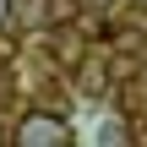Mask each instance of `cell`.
I'll use <instances>...</instances> for the list:
<instances>
[{"mask_svg": "<svg viewBox=\"0 0 147 147\" xmlns=\"http://www.w3.org/2000/svg\"><path fill=\"white\" fill-rule=\"evenodd\" d=\"M87 5H98V11H109V5H115V0H87Z\"/></svg>", "mask_w": 147, "mask_h": 147, "instance_id": "5b68a950", "label": "cell"}, {"mask_svg": "<svg viewBox=\"0 0 147 147\" xmlns=\"http://www.w3.org/2000/svg\"><path fill=\"white\" fill-rule=\"evenodd\" d=\"M5 22H11V0H0V27H5Z\"/></svg>", "mask_w": 147, "mask_h": 147, "instance_id": "277c9868", "label": "cell"}, {"mask_svg": "<svg viewBox=\"0 0 147 147\" xmlns=\"http://www.w3.org/2000/svg\"><path fill=\"white\" fill-rule=\"evenodd\" d=\"M44 5H49V11H44V16H49V22H55V27H65V22H71V16H76V0H44Z\"/></svg>", "mask_w": 147, "mask_h": 147, "instance_id": "3957f363", "label": "cell"}, {"mask_svg": "<svg viewBox=\"0 0 147 147\" xmlns=\"http://www.w3.org/2000/svg\"><path fill=\"white\" fill-rule=\"evenodd\" d=\"M76 87H82V98H104V87H109V65L93 55V60H82L76 65Z\"/></svg>", "mask_w": 147, "mask_h": 147, "instance_id": "7a4b0ae2", "label": "cell"}, {"mask_svg": "<svg viewBox=\"0 0 147 147\" xmlns=\"http://www.w3.org/2000/svg\"><path fill=\"white\" fill-rule=\"evenodd\" d=\"M11 142H22V147H65V142H76L71 136V125L60 120V115H22V125H16V136Z\"/></svg>", "mask_w": 147, "mask_h": 147, "instance_id": "6da1fadb", "label": "cell"}, {"mask_svg": "<svg viewBox=\"0 0 147 147\" xmlns=\"http://www.w3.org/2000/svg\"><path fill=\"white\" fill-rule=\"evenodd\" d=\"M142 142H147V136H142Z\"/></svg>", "mask_w": 147, "mask_h": 147, "instance_id": "8992f818", "label": "cell"}]
</instances>
